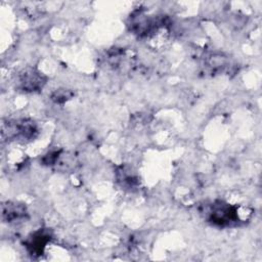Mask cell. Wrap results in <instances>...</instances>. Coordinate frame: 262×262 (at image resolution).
<instances>
[{
	"mask_svg": "<svg viewBox=\"0 0 262 262\" xmlns=\"http://www.w3.org/2000/svg\"><path fill=\"white\" fill-rule=\"evenodd\" d=\"M45 77L35 69H26L18 76V87L25 92L39 91L45 85Z\"/></svg>",
	"mask_w": 262,
	"mask_h": 262,
	"instance_id": "3",
	"label": "cell"
},
{
	"mask_svg": "<svg viewBox=\"0 0 262 262\" xmlns=\"http://www.w3.org/2000/svg\"><path fill=\"white\" fill-rule=\"evenodd\" d=\"M49 239H50L49 235L39 231L31 237L27 247L32 253V255H41Z\"/></svg>",
	"mask_w": 262,
	"mask_h": 262,
	"instance_id": "5",
	"label": "cell"
},
{
	"mask_svg": "<svg viewBox=\"0 0 262 262\" xmlns=\"http://www.w3.org/2000/svg\"><path fill=\"white\" fill-rule=\"evenodd\" d=\"M208 219L219 226L231 225L238 220L237 208L223 201H216L210 206Z\"/></svg>",
	"mask_w": 262,
	"mask_h": 262,
	"instance_id": "1",
	"label": "cell"
},
{
	"mask_svg": "<svg viewBox=\"0 0 262 262\" xmlns=\"http://www.w3.org/2000/svg\"><path fill=\"white\" fill-rule=\"evenodd\" d=\"M73 96V92L69 89H56L52 95H51V99L55 102H58V103H61V102H64L69 99H71V97Z\"/></svg>",
	"mask_w": 262,
	"mask_h": 262,
	"instance_id": "6",
	"label": "cell"
},
{
	"mask_svg": "<svg viewBox=\"0 0 262 262\" xmlns=\"http://www.w3.org/2000/svg\"><path fill=\"white\" fill-rule=\"evenodd\" d=\"M3 220L7 222H15L24 219L27 216L26 207L21 204L7 202L2 208Z\"/></svg>",
	"mask_w": 262,
	"mask_h": 262,
	"instance_id": "4",
	"label": "cell"
},
{
	"mask_svg": "<svg viewBox=\"0 0 262 262\" xmlns=\"http://www.w3.org/2000/svg\"><path fill=\"white\" fill-rule=\"evenodd\" d=\"M4 132H7L8 138L27 141L33 139L38 131L34 122L29 120H18L9 122L6 130H3V133Z\"/></svg>",
	"mask_w": 262,
	"mask_h": 262,
	"instance_id": "2",
	"label": "cell"
}]
</instances>
